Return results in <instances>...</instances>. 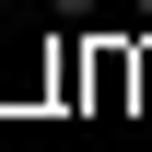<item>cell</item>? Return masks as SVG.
<instances>
[{"instance_id": "obj_1", "label": "cell", "mask_w": 152, "mask_h": 152, "mask_svg": "<svg viewBox=\"0 0 152 152\" xmlns=\"http://www.w3.org/2000/svg\"><path fill=\"white\" fill-rule=\"evenodd\" d=\"M117 105H140V47L82 35V117H117Z\"/></svg>"}, {"instance_id": "obj_2", "label": "cell", "mask_w": 152, "mask_h": 152, "mask_svg": "<svg viewBox=\"0 0 152 152\" xmlns=\"http://www.w3.org/2000/svg\"><path fill=\"white\" fill-rule=\"evenodd\" d=\"M35 94H58V47H12L0 58V105H35Z\"/></svg>"}, {"instance_id": "obj_3", "label": "cell", "mask_w": 152, "mask_h": 152, "mask_svg": "<svg viewBox=\"0 0 152 152\" xmlns=\"http://www.w3.org/2000/svg\"><path fill=\"white\" fill-rule=\"evenodd\" d=\"M47 12H58V23H105V0H47Z\"/></svg>"}, {"instance_id": "obj_4", "label": "cell", "mask_w": 152, "mask_h": 152, "mask_svg": "<svg viewBox=\"0 0 152 152\" xmlns=\"http://www.w3.org/2000/svg\"><path fill=\"white\" fill-rule=\"evenodd\" d=\"M140 117H152V47H140Z\"/></svg>"}, {"instance_id": "obj_5", "label": "cell", "mask_w": 152, "mask_h": 152, "mask_svg": "<svg viewBox=\"0 0 152 152\" xmlns=\"http://www.w3.org/2000/svg\"><path fill=\"white\" fill-rule=\"evenodd\" d=\"M129 12H140V35H152V0H129Z\"/></svg>"}]
</instances>
